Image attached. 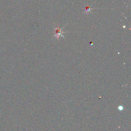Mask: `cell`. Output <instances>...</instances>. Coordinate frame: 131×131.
Returning <instances> with one entry per match:
<instances>
[{
	"label": "cell",
	"mask_w": 131,
	"mask_h": 131,
	"mask_svg": "<svg viewBox=\"0 0 131 131\" xmlns=\"http://www.w3.org/2000/svg\"><path fill=\"white\" fill-rule=\"evenodd\" d=\"M91 10H92V8H91L90 7H86L85 10H84V12L86 13V14H88V13H89Z\"/></svg>",
	"instance_id": "obj_2"
},
{
	"label": "cell",
	"mask_w": 131,
	"mask_h": 131,
	"mask_svg": "<svg viewBox=\"0 0 131 131\" xmlns=\"http://www.w3.org/2000/svg\"><path fill=\"white\" fill-rule=\"evenodd\" d=\"M119 109H120V110H123V109H124V107H123V106H119Z\"/></svg>",
	"instance_id": "obj_3"
},
{
	"label": "cell",
	"mask_w": 131,
	"mask_h": 131,
	"mask_svg": "<svg viewBox=\"0 0 131 131\" xmlns=\"http://www.w3.org/2000/svg\"><path fill=\"white\" fill-rule=\"evenodd\" d=\"M64 28V27H63ZM63 28H60V27H57V28H54V37H56V39H57L58 40L60 39V37H64V36L63 35V33H66V32H64L62 31V29Z\"/></svg>",
	"instance_id": "obj_1"
}]
</instances>
